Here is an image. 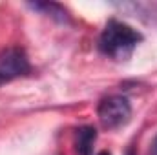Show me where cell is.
<instances>
[{
    "mask_svg": "<svg viewBox=\"0 0 157 155\" xmlns=\"http://www.w3.org/2000/svg\"><path fill=\"white\" fill-rule=\"evenodd\" d=\"M29 71H31V64L22 47L13 46L0 51V84L24 77Z\"/></svg>",
    "mask_w": 157,
    "mask_h": 155,
    "instance_id": "obj_3",
    "label": "cell"
},
{
    "mask_svg": "<svg viewBox=\"0 0 157 155\" xmlns=\"http://www.w3.org/2000/svg\"><path fill=\"white\" fill-rule=\"evenodd\" d=\"M126 155H135V153H133V150H128V152H126Z\"/></svg>",
    "mask_w": 157,
    "mask_h": 155,
    "instance_id": "obj_7",
    "label": "cell"
},
{
    "mask_svg": "<svg viewBox=\"0 0 157 155\" xmlns=\"http://www.w3.org/2000/svg\"><path fill=\"white\" fill-rule=\"evenodd\" d=\"M28 6L33 11H39L46 17H51L57 22H68V11L60 4H55V2H33V4H28Z\"/></svg>",
    "mask_w": 157,
    "mask_h": 155,
    "instance_id": "obj_5",
    "label": "cell"
},
{
    "mask_svg": "<svg viewBox=\"0 0 157 155\" xmlns=\"http://www.w3.org/2000/svg\"><path fill=\"white\" fill-rule=\"evenodd\" d=\"M141 42L143 35L137 29H133L126 22L110 20L99 37V49L102 55L113 60H126Z\"/></svg>",
    "mask_w": 157,
    "mask_h": 155,
    "instance_id": "obj_1",
    "label": "cell"
},
{
    "mask_svg": "<svg viewBox=\"0 0 157 155\" xmlns=\"http://www.w3.org/2000/svg\"><path fill=\"white\" fill-rule=\"evenodd\" d=\"M148 155H157V135L154 137V141H152V144H150V152Z\"/></svg>",
    "mask_w": 157,
    "mask_h": 155,
    "instance_id": "obj_6",
    "label": "cell"
},
{
    "mask_svg": "<svg viewBox=\"0 0 157 155\" xmlns=\"http://www.w3.org/2000/svg\"><path fill=\"white\" fill-rule=\"evenodd\" d=\"M99 155H110V152H101Z\"/></svg>",
    "mask_w": 157,
    "mask_h": 155,
    "instance_id": "obj_8",
    "label": "cell"
},
{
    "mask_svg": "<svg viewBox=\"0 0 157 155\" xmlns=\"http://www.w3.org/2000/svg\"><path fill=\"white\" fill-rule=\"evenodd\" d=\"M97 139V130L93 126H82L75 133V150L78 155H93V144Z\"/></svg>",
    "mask_w": 157,
    "mask_h": 155,
    "instance_id": "obj_4",
    "label": "cell"
},
{
    "mask_svg": "<svg viewBox=\"0 0 157 155\" xmlns=\"http://www.w3.org/2000/svg\"><path fill=\"white\" fill-rule=\"evenodd\" d=\"M97 117L106 130H117L130 122L132 119V104L126 97L112 95L99 102L97 106Z\"/></svg>",
    "mask_w": 157,
    "mask_h": 155,
    "instance_id": "obj_2",
    "label": "cell"
}]
</instances>
